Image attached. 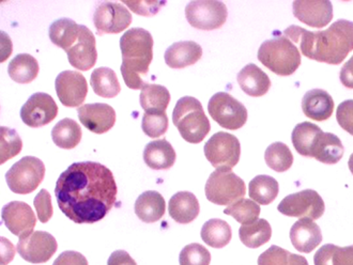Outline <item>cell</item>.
I'll use <instances>...</instances> for the list:
<instances>
[{
  "label": "cell",
  "mask_w": 353,
  "mask_h": 265,
  "mask_svg": "<svg viewBox=\"0 0 353 265\" xmlns=\"http://www.w3.org/2000/svg\"><path fill=\"white\" fill-rule=\"evenodd\" d=\"M336 120L341 129L353 136V100H346L339 104Z\"/></svg>",
  "instance_id": "45"
},
{
  "label": "cell",
  "mask_w": 353,
  "mask_h": 265,
  "mask_svg": "<svg viewBox=\"0 0 353 265\" xmlns=\"http://www.w3.org/2000/svg\"><path fill=\"white\" fill-rule=\"evenodd\" d=\"M58 115V106L50 94L38 92L27 100L21 109V118L29 127H41L54 121Z\"/></svg>",
  "instance_id": "14"
},
{
  "label": "cell",
  "mask_w": 353,
  "mask_h": 265,
  "mask_svg": "<svg viewBox=\"0 0 353 265\" xmlns=\"http://www.w3.org/2000/svg\"><path fill=\"white\" fill-rule=\"evenodd\" d=\"M172 122L182 138L190 144L201 142L211 129L210 121L203 105L193 96H183L176 102Z\"/></svg>",
  "instance_id": "5"
},
{
  "label": "cell",
  "mask_w": 353,
  "mask_h": 265,
  "mask_svg": "<svg viewBox=\"0 0 353 265\" xmlns=\"http://www.w3.org/2000/svg\"><path fill=\"white\" fill-rule=\"evenodd\" d=\"M211 253L201 244H190L180 253V265H209Z\"/></svg>",
  "instance_id": "43"
},
{
  "label": "cell",
  "mask_w": 353,
  "mask_h": 265,
  "mask_svg": "<svg viewBox=\"0 0 353 265\" xmlns=\"http://www.w3.org/2000/svg\"><path fill=\"white\" fill-rule=\"evenodd\" d=\"M205 156L211 165L217 169H232L241 156V145L234 135L217 131L205 142Z\"/></svg>",
  "instance_id": "9"
},
{
  "label": "cell",
  "mask_w": 353,
  "mask_h": 265,
  "mask_svg": "<svg viewBox=\"0 0 353 265\" xmlns=\"http://www.w3.org/2000/svg\"><path fill=\"white\" fill-rule=\"evenodd\" d=\"M339 79L343 86L353 89V56L341 67Z\"/></svg>",
  "instance_id": "49"
},
{
  "label": "cell",
  "mask_w": 353,
  "mask_h": 265,
  "mask_svg": "<svg viewBox=\"0 0 353 265\" xmlns=\"http://www.w3.org/2000/svg\"><path fill=\"white\" fill-rule=\"evenodd\" d=\"M121 70L124 83L130 89H143L147 83L143 77L149 72L153 59V38L143 28H131L120 39Z\"/></svg>",
  "instance_id": "3"
},
{
  "label": "cell",
  "mask_w": 353,
  "mask_h": 265,
  "mask_svg": "<svg viewBox=\"0 0 353 265\" xmlns=\"http://www.w3.org/2000/svg\"><path fill=\"white\" fill-rule=\"evenodd\" d=\"M1 218L8 230L19 237L32 233L37 225L34 211L22 201H12L6 204L1 211Z\"/></svg>",
  "instance_id": "16"
},
{
  "label": "cell",
  "mask_w": 353,
  "mask_h": 265,
  "mask_svg": "<svg viewBox=\"0 0 353 265\" xmlns=\"http://www.w3.org/2000/svg\"><path fill=\"white\" fill-rule=\"evenodd\" d=\"M277 210L289 218H310L319 220L325 211V201L319 193L313 189H304L299 193L285 197Z\"/></svg>",
  "instance_id": "11"
},
{
  "label": "cell",
  "mask_w": 353,
  "mask_h": 265,
  "mask_svg": "<svg viewBox=\"0 0 353 265\" xmlns=\"http://www.w3.org/2000/svg\"><path fill=\"white\" fill-rule=\"evenodd\" d=\"M139 100H141V107L146 113H151V112L166 113V109L170 103V91L161 85L147 83L141 89Z\"/></svg>",
  "instance_id": "34"
},
{
  "label": "cell",
  "mask_w": 353,
  "mask_h": 265,
  "mask_svg": "<svg viewBox=\"0 0 353 265\" xmlns=\"http://www.w3.org/2000/svg\"><path fill=\"white\" fill-rule=\"evenodd\" d=\"M201 239L213 248H223L232 241V231L230 224L219 218L208 220L201 229Z\"/></svg>",
  "instance_id": "33"
},
{
  "label": "cell",
  "mask_w": 353,
  "mask_h": 265,
  "mask_svg": "<svg viewBox=\"0 0 353 265\" xmlns=\"http://www.w3.org/2000/svg\"><path fill=\"white\" fill-rule=\"evenodd\" d=\"M265 160L269 168L276 172L287 171L294 164L292 151L283 142L270 145L265 150Z\"/></svg>",
  "instance_id": "38"
},
{
  "label": "cell",
  "mask_w": 353,
  "mask_h": 265,
  "mask_svg": "<svg viewBox=\"0 0 353 265\" xmlns=\"http://www.w3.org/2000/svg\"><path fill=\"white\" fill-rule=\"evenodd\" d=\"M46 176L43 162L34 156H25L8 170L6 181L13 193L27 195L38 189Z\"/></svg>",
  "instance_id": "7"
},
{
  "label": "cell",
  "mask_w": 353,
  "mask_h": 265,
  "mask_svg": "<svg viewBox=\"0 0 353 265\" xmlns=\"http://www.w3.org/2000/svg\"><path fill=\"white\" fill-rule=\"evenodd\" d=\"M112 172L97 162L72 164L56 183L58 206L75 224H94L108 215L117 201Z\"/></svg>",
  "instance_id": "1"
},
{
  "label": "cell",
  "mask_w": 353,
  "mask_h": 265,
  "mask_svg": "<svg viewBox=\"0 0 353 265\" xmlns=\"http://www.w3.org/2000/svg\"><path fill=\"white\" fill-rule=\"evenodd\" d=\"M165 63L172 69H184L195 65L203 57V48L194 41H180L165 52Z\"/></svg>",
  "instance_id": "21"
},
{
  "label": "cell",
  "mask_w": 353,
  "mask_h": 265,
  "mask_svg": "<svg viewBox=\"0 0 353 265\" xmlns=\"http://www.w3.org/2000/svg\"><path fill=\"white\" fill-rule=\"evenodd\" d=\"M53 265H88V261L81 253L69 251L62 253Z\"/></svg>",
  "instance_id": "47"
},
{
  "label": "cell",
  "mask_w": 353,
  "mask_h": 265,
  "mask_svg": "<svg viewBox=\"0 0 353 265\" xmlns=\"http://www.w3.org/2000/svg\"><path fill=\"white\" fill-rule=\"evenodd\" d=\"M258 60L274 74L289 76L300 67L301 54L292 40L274 32L273 38L265 40L258 50Z\"/></svg>",
  "instance_id": "4"
},
{
  "label": "cell",
  "mask_w": 353,
  "mask_h": 265,
  "mask_svg": "<svg viewBox=\"0 0 353 265\" xmlns=\"http://www.w3.org/2000/svg\"><path fill=\"white\" fill-rule=\"evenodd\" d=\"M292 10L300 22L313 28H323L333 19V6L329 0H296Z\"/></svg>",
  "instance_id": "17"
},
{
  "label": "cell",
  "mask_w": 353,
  "mask_h": 265,
  "mask_svg": "<svg viewBox=\"0 0 353 265\" xmlns=\"http://www.w3.org/2000/svg\"><path fill=\"white\" fill-rule=\"evenodd\" d=\"M130 9L141 17H154L165 5V1H123Z\"/></svg>",
  "instance_id": "46"
},
{
  "label": "cell",
  "mask_w": 353,
  "mask_h": 265,
  "mask_svg": "<svg viewBox=\"0 0 353 265\" xmlns=\"http://www.w3.org/2000/svg\"><path fill=\"white\" fill-rule=\"evenodd\" d=\"M239 237L248 248H258L271 240L272 228L265 220H258L251 225H242L239 229Z\"/></svg>",
  "instance_id": "36"
},
{
  "label": "cell",
  "mask_w": 353,
  "mask_h": 265,
  "mask_svg": "<svg viewBox=\"0 0 353 265\" xmlns=\"http://www.w3.org/2000/svg\"><path fill=\"white\" fill-rule=\"evenodd\" d=\"M239 86L248 96L259 98L265 96L271 88V81L261 67L248 63L236 76Z\"/></svg>",
  "instance_id": "23"
},
{
  "label": "cell",
  "mask_w": 353,
  "mask_h": 265,
  "mask_svg": "<svg viewBox=\"0 0 353 265\" xmlns=\"http://www.w3.org/2000/svg\"><path fill=\"white\" fill-rule=\"evenodd\" d=\"M77 112L81 125L94 134H104L115 125L116 112L108 104H85Z\"/></svg>",
  "instance_id": "18"
},
{
  "label": "cell",
  "mask_w": 353,
  "mask_h": 265,
  "mask_svg": "<svg viewBox=\"0 0 353 265\" xmlns=\"http://www.w3.org/2000/svg\"><path fill=\"white\" fill-rule=\"evenodd\" d=\"M176 158V151L166 139L151 141L143 150V160L151 169H170L174 165Z\"/></svg>",
  "instance_id": "25"
},
{
  "label": "cell",
  "mask_w": 353,
  "mask_h": 265,
  "mask_svg": "<svg viewBox=\"0 0 353 265\" xmlns=\"http://www.w3.org/2000/svg\"><path fill=\"white\" fill-rule=\"evenodd\" d=\"M261 206L251 199L242 198L232 203L224 210V214L232 216L242 225H251L257 222L261 215Z\"/></svg>",
  "instance_id": "40"
},
{
  "label": "cell",
  "mask_w": 353,
  "mask_h": 265,
  "mask_svg": "<svg viewBox=\"0 0 353 265\" xmlns=\"http://www.w3.org/2000/svg\"><path fill=\"white\" fill-rule=\"evenodd\" d=\"M208 112L217 125L230 131L241 129L248 121L245 106L227 92L214 94L209 100Z\"/></svg>",
  "instance_id": "8"
},
{
  "label": "cell",
  "mask_w": 353,
  "mask_h": 265,
  "mask_svg": "<svg viewBox=\"0 0 353 265\" xmlns=\"http://www.w3.org/2000/svg\"><path fill=\"white\" fill-rule=\"evenodd\" d=\"M108 265H137L127 251H116L110 255Z\"/></svg>",
  "instance_id": "48"
},
{
  "label": "cell",
  "mask_w": 353,
  "mask_h": 265,
  "mask_svg": "<svg viewBox=\"0 0 353 265\" xmlns=\"http://www.w3.org/2000/svg\"><path fill=\"white\" fill-rule=\"evenodd\" d=\"M344 152L341 139L336 135L323 131L314 147L312 158L327 165H335L341 160Z\"/></svg>",
  "instance_id": "27"
},
{
  "label": "cell",
  "mask_w": 353,
  "mask_h": 265,
  "mask_svg": "<svg viewBox=\"0 0 353 265\" xmlns=\"http://www.w3.org/2000/svg\"><path fill=\"white\" fill-rule=\"evenodd\" d=\"M279 191V187L276 180L267 175L257 176L248 185V193L252 200L263 206L272 203L276 199Z\"/></svg>",
  "instance_id": "35"
},
{
  "label": "cell",
  "mask_w": 353,
  "mask_h": 265,
  "mask_svg": "<svg viewBox=\"0 0 353 265\" xmlns=\"http://www.w3.org/2000/svg\"><path fill=\"white\" fill-rule=\"evenodd\" d=\"M81 34V25L77 24L73 19H60L50 25V41L58 47L67 53L68 50L77 43Z\"/></svg>",
  "instance_id": "28"
},
{
  "label": "cell",
  "mask_w": 353,
  "mask_h": 265,
  "mask_svg": "<svg viewBox=\"0 0 353 265\" xmlns=\"http://www.w3.org/2000/svg\"><path fill=\"white\" fill-rule=\"evenodd\" d=\"M315 265H353V245L339 247L325 244L314 256Z\"/></svg>",
  "instance_id": "37"
},
{
  "label": "cell",
  "mask_w": 353,
  "mask_h": 265,
  "mask_svg": "<svg viewBox=\"0 0 353 265\" xmlns=\"http://www.w3.org/2000/svg\"><path fill=\"white\" fill-rule=\"evenodd\" d=\"M17 253L27 262L41 264L50 260L57 251V241L46 231H34L26 237H19Z\"/></svg>",
  "instance_id": "13"
},
{
  "label": "cell",
  "mask_w": 353,
  "mask_h": 265,
  "mask_svg": "<svg viewBox=\"0 0 353 265\" xmlns=\"http://www.w3.org/2000/svg\"><path fill=\"white\" fill-rule=\"evenodd\" d=\"M284 36L299 44L308 59L327 65H341L353 50V23L347 19H339L329 29L317 32L292 25Z\"/></svg>",
  "instance_id": "2"
},
{
  "label": "cell",
  "mask_w": 353,
  "mask_h": 265,
  "mask_svg": "<svg viewBox=\"0 0 353 265\" xmlns=\"http://www.w3.org/2000/svg\"><path fill=\"white\" fill-rule=\"evenodd\" d=\"M258 265H308V262L305 257L272 245L259 256Z\"/></svg>",
  "instance_id": "39"
},
{
  "label": "cell",
  "mask_w": 353,
  "mask_h": 265,
  "mask_svg": "<svg viewBox=\"0 0 353 265\" xmlns=\"http://www.w3.org/2000/svg\"><path fill=\"white\" fill-rule=\"evenodd\" d=\"M93 23L99 36L119 34L131 25L132 14L121 3L105 1L97 7Z\"/></svg>",
  "instance_id": "12"
},
{
  "label": "cell",
  "mask_w": 353,
  "mask_h": 265,
  "mask_svg": "<svg viewBox=\"0 0 353 265\" xmlns=\"http://www.w3.org/2000/svg\"><path fill=\"white\" fill-rule=\"evenodd\" d=\"M70 65L79 71H88L96 65L98 53L96 38L88 27L81 25V34L77 43L67 52Z\"/></svg>",
  "instance_id": "19"
},
{
  "label": "cell",
  "mask_w": 353,
  "mask_h": 265,
  "mask_svg": "<svg viewBox=\"0 0 353 265\" xmlns=\"http://www.w3.org/2000/svg\"><path fill=\"white\" fill-rule=\"evenodd\" d=\"M90 84L94 94L102 98H115L121 91L117 75L110 67H98L94 70L91 74Z\"/></svg>",
  "instance_id": "31"
},
{
  "label": "cell",
  "mask_w": 353,
  "mask_h": 265,
  "mask_svg": "<svg viewBox=\"0 0 353 265\" xmlns=\"http://www.w3.org/2000/svg\"><path fill=\"white\" fill-rule=\"evenodd\" d=\"M323 133V129L312 122L299 123L292 131V145L296 152L305 158H312L314 147Z\"/></svg>",
  "instance_id": "29"
},
{
  "label": "cell",
  "mask_w": 353,
  "mask_h": 265,
  "mask_svg": "<svg viewBox=\"0 0 353 265\" xmlns=\"http://www.w3.org/2000/svg\"><path fill=\"white\" fill-rule=\"evenodd\" d=\"M290 240L296 251L310 253L323 242V233L313 220L301 218L290 230Z\"/></svg>",
  "instance_id": "20"
},
{
  "label": "cell",
  "mask_w": 353,
  "mask_h": 265,
  "mask_svg": "<svg viewBox=\"0 0 353 265\" xmlns=\"http://www.w3.org/2000/svg\"><path fill=\"white\" fill-rule=\"evenodd\" d=\"M349 169H350L351 173L353 175V153L351 154L350 158L348 162Z\"/></svg>",
  "instance_id": "50"
},
{
  "label": "cell",
  "mask_w": 353,
  "mask_h": 265,
  "mask_svg": "<svg viewBox=\"0 0 353 265\" xmlns=\"http://www.w3.org/2000/svg\"><path fill=\"white\" fill-rule=\"evenodd\" d=\"M81 125L70 118L62 119L58 122L52 131V138L56 146L65 150H71L79 146L81 140Z\"/></svg>",
  "instance_id": "32"
},
{
  "label": "cell",
  "mask_w": 353,
  "mask_h": 265,
  "mask_svg": "<svg viewBox=\"0 0 353 265\" xmlns=\"http://www.w3.org/2000/svg\"><path fill=\"white\" fill-rule=\"evenodd\" d=\"M135 213L141 222L146 224L159 222L164 216L166 203L158 191H148L141 193L135 202Z\"/></svg>",
  "instance_id": "26"
},
{
  "label": "cell",
  "mask_w": 353,
  "mask_h": 265,
  "mask_svg": "<svg viewBox=\"0 0 353 265\" xmlns=\"http://www.w3.org/2000/svg\"><path fill=\"white\" fill-rule=\"evenodd\" d=\"M168 211L170 218L174 222L185 225L197 218L201 206L194 193L190 191H179L170 198Z\"/></svg>",
  "instance_id": "24"
},
{
  "label": "cell",
  "mask_w": 353,
  "mask_h": 265,
  "mask_svg": "<svg viewBox=\"0 0 353 265\" xmlns=\"http://www.w3.org/2000/svg\"><path fill=\"white\" fill-rule=\"evenodd\" d=\"M141 129L147 136L151 138H159L168 131V115L163 112L145 113L141 122Z\"/></svg>",
  "instance_id": "42"
},
{
  "label": "cell",
  "mask_w": 353,
  "mask_h": 265,
  "mask_svg": "<svg viewBox=\"0 0 353 265\" xmlns=\"http://www.w3.org/2000/svg\"><path fill=\"white\" fill-rule=\"evenodd\" d=\"M34 204L37 214H38L39 220L43 222V224H46L52 218L54 213L50 193L46 189L40 191V193L34 198Z\"/></svg>",
  "instance_id": "44"
},
{
  "label": "cell",
  "mask_w": 353,
  "mask_h": 265,
  "mask_svg": "<svg viewBox=\"0 0 353 265\" xmlns=\"http://www.w3.org/2000/svg\"><path fill=\"white\" fill-rule=\"evenodd\" d=\"M22 139L15 129L1 127L0 129V162L5 164L7 160L19 156L22 151Z\"/></svg>",
  "instance_id": "41"
},
{
  "label": "cell",
  "mask_w": 353,
  "mask_h": 265,
  "mask_svg": "<svg viewBox=\"0 0 353 265\" xmlns=\"http://www.w3.org/2000/svg\"><path fill=\"white\" fill-rule=\"evenodd\" d=\"M228 10L217 0H197L185 7V17L194 28L210 32L221 28L226 23Z\"/></svg>",
  "instance_id": "10"
},
{
  "label": "cell",
  "mask_w": 353,
  "mask_h": 265,
  "mask_svg": "<svg viewBox=\"0 0 353 265\" xmlns=\"http://www.w3.org/2000/svg\"><path fill=\"white\" fill-rule=\"evenodd\" d=\"M205 197L217 206H230L246 193L245 183L232 169H217L211 173L205 187Z\"/></svg>",
  "instance_id": "6"
},
{
  "label": "cell",
  "mask_w": 353,
  "mask_h": 265,
  "mask_svg": "<svg viewBox=\"0 0 353 265\" xmlns=\"http://www.w3.org/2000/svg\"><path fill=\"white\" fill-rule=\"evenodd\" d=\"M304 115L315 121H325L334 110V100L323 89H313L306 92L302 100Z\"/></svg>",
  "instance_id": "22"
},
{
  "label": "cell",
  "mask_w": 353,
  "mask_h": 265,
  "mask_svg": "<svg viewBox=\"0 0 353 265\" xmlns=\"http://www.w3.org/2000/svg\"><path fill=\"white\" fill-rule=\"evenodd\" d=\"M56 94L62 105L75 108L86 100L88 85L84 75L77 71H63L55 81Z\"/></svg>",
  "instance_id": "15"
},
{
  "label": "cell",
  "mask_w": 353,
  "mask_h": 265,
  "mask_svg": "<svg viewBox=\"0 0 353 265\" xmlns=\"http://www.w3.org/2000/svg\"><path fill=\"white\" fill-rule=\"evenodd\" d=\"M39 70L36 58L29 54H19L9 63L8 74L17 84H29L37 78Z\"/></svg>",
  "instance_id": "30"
}]
</instances>
